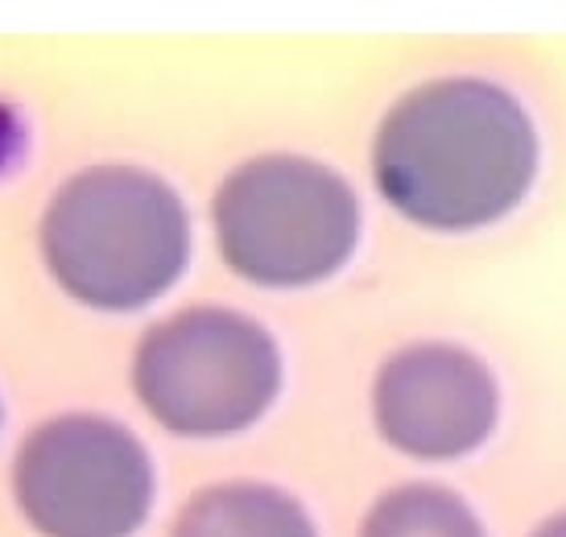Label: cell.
<instances>
[{"label": "cell", "mask_w": 566, "mask_h": 537, "mask_svg": "<svg viewBox=\"0 0 566 537\" xmlns=\"http://www.w3.org/2000/svg\"><path fill=\"white\" fill-rule=\"evenodd\" d=\"M537 175V133L501 83L447 75L385 112L373 178L385 203L434 232H472L509 215Z\"/></svg>", "instance_id": "obj_1"}, {"label": "cell", "mask_w": 566, "mask_h": 537, "mask_svg": "<svg viewBox=\"0 0 566 537\" xmlns=\"http://www.w3.org/2000/svg\"><path fill=\"white\" fill-rule=\"evenodd\" d=\"M42 253L71 298L95 310H137L182 273L190 223L182 199L158 175L95 166L50 199Z\"/></svg>", "instance_id": "obj_2"}, {"label": "cell", "mask_w": 566, "mask_h": 537, "mask_svg": "<svg viewBox=\"0 0 566 537\" xmlns=\"http://www.w3.org/2000/svg\"><path fill=\"white\" fill-rule=\"evenodd\" d=\"M223 261L256 285H315L344 268L360 240V203L344 178L294 154L237 166L216 190Z\"/></svg>", "instance_id": "obj_3"}, {"label": "cell", "mask_w": 566, "mask_h": 537, "mask_svg": "<svg viewBox=\"0 0 566 537\" xmlns=\"http://www.w3.org/2000/svg\"><path fill=\"white\" fill-rule=\"evenodd\" d=\"M282 360L273 335L228 306H190L149 327L133 356V389L161 427L220 439L273 406Z\"/></svg>", "instance_id": "obj_4"}, {"label": "cell", "mask_w": 566, "mask_h": 537, "mask_svg": "<svg viewBox=\"0 0 566 537\" xmlns=\"http://www.w3.org/2000/svg\"><path fill=\"white\" fill-rule=\"evenodd\" d=\"M13 488L38 534L128 537L149 513L154 467L120 422L63 413L25 434Z\"/></svg>", "instance_id": "obj_5"}, {"label": "cell", "mask_w": 566, "mask_h": 537, "mask_svg": "<svg viewBox=\"0 0 566 537\" xmlns=\"http://www.w3.org/2000/svg\"><path fill=\"white\" fill-rule=\"evenodd\" d=\"M380 434L413 459H459L484 443L501 393L488 364L459 344H409L373 385Z\"/></svg>", "instance_id": "obj_6"}, {"label": "cell", "mask_w": 566, "mask_h": 537, "mask_svg": "<svg viewBox=\"0 0 566 537\" xmlns=\"http://www.w3.org/2000/svg\"><path fill=\"white\" fill-rule=\"evenodd\" d=\"M170 537H315V525L269 484H216L190 496Z\"/></svg>", "instance_id": "obj_7"}, {"label": "cell", "mask_w": 566, "mask_h": 537, "mask_svg": "<svg viewBox=\"0 0 566 537\" xmlns=\"http://www.w3.org/2000/svg\"><path fill=\"white\" fill-rule=\"evenodd\" d=\"M360 537H484V525L459 492L439 484H401L368 508Z\"/></svg>", "instance_id": "obj_8"}, {"label": "cell", "mask_w": 566, "mask_h": 537, "mask_svg": "<svg viewBox=\"0 0 566 537\" xmlns=\"http://www.w3.org/2000/svg\"><path fill=\"white\" fill-rule=\"evenodd\" d=\"M530 537H566V513H554V517H546V522L537 525Z\"/></svg>", "instance_id": "obj_9"}]
</instances>
